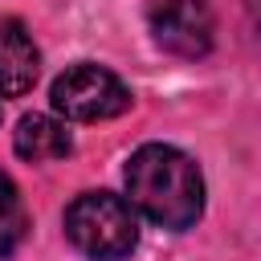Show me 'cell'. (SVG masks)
I'll return each mask as SVG.
<instances>
[{"label":"cell","mask_w":261,"mask_h":261,"mask_svg":"<svg viewBox=\"0 0 261 261\" xmlns=\"http://www.w3.org/2000/svg\"><path fill=\"white\" fill-rule=\"evenodd\" d=\"M65 237L90 261H122L139 245V216L114 192H82L65 208Z\"/></svg>","instance_id":"2"},{"label":"cell","mask_w":261,"mask_h":261,"mask_svg":"<svg viewBox=\"0 0 261 261\" xmlns=\"http://www.w3.org/2000/svg\"><path fill=\"white\" fill-rule=\"evenodd\" d=\"M126 196L147 220L163 228H192L204 212V175L192 155L171 143H143L126 159Z\"/></svg>","instance_id":"1"},{"label":"cell","mask_w":261,"mask_h":261,"mask_svg":"<svg viewBox=\"0 0 261 261\" xmlns=\"http://www.w3.org/2000/svg\"><path fill=\"white\" fill-rule=\"evenodd\" d=\"M29 232V212H24V200L12 184L8 171H0V261L8 253H16V245L24 241Z\"/></svg>","instance_id":"7"},{"label":"cell","mask_w":261,"mask_h":261,"mask_svg":"<svg viewBox=\"0 0 261 261\" xmlns=\"http://www.w3.org/2000/svg\"><path fill=\"white\" fill-rule=\"evenodd\" d=\"M147 24L159 49L171 57H204L216 37V16L208 0H151L147 4Z\"/></svg>","instance_id":"4"},{"label":"cell","mask_w":261,"mask_h":261,"mask_svg":"<svg viewBox=\"0 0 261 261\" xmlns=\"http://www.w3.org/2000/svg\"><path fill=\"white\" fill-rule=\"evenodd\" d=\"M12 147L29 163H53L73 151V139H69L65 122H57L53 114H24L12 130Z\"/></svg>","instance_id":"6"},{"label":"cell","mask_w":261,"mask_h":261,"mask_svg":"<svg viewBox=\"0 0 261 261\" xmlns=\"http://www.w3.org/2000/svg\"><path fill=\"white\" fill-rule=\"evenodd\" d=\"M53 110L69 122H106V118H118L130 110V90L118 73L94 65V61H77L69 65L53 90Z\"/></svg>","instance_id":"3"},{"label":"cell","mask_w":261,"mask_h":261,"mask_svg":"<svg viewBox=\"0 0 261 261\" xmlns=\"http://www.w3.org/2000/svg\"><path fill=\"white\" fill-rule=\"evenodd\" d=\"M41 73V49L16 16H0V98H20Z\"/></svg>","instance_id":"5"}]
</instances>
